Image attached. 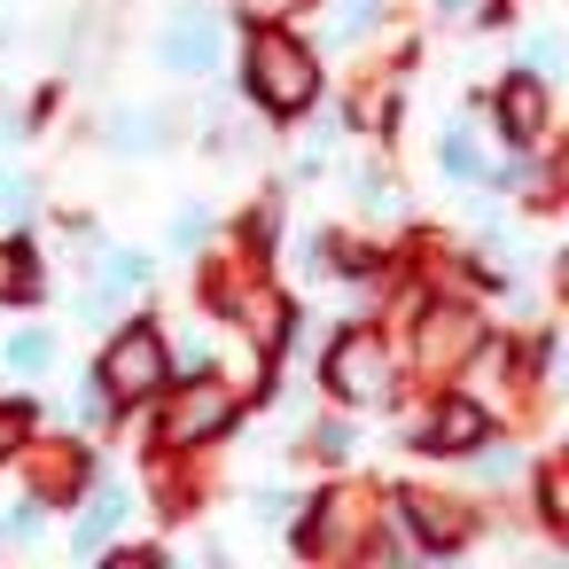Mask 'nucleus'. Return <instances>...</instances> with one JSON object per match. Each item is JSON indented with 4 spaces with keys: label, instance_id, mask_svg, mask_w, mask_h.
<instances>
[{
    "label": "nucleus",
    "instance_id": "1",
    "mask_svg": "<svg viewBox=\"0 0 569 569\" xmlns=\"http://www.w3.org/2000/svg\"><path fill=\"white\" fill-rule=\"evenodd\" d=\"M242 87H250L258 110L305 118V110L320 102V56H312L297 32H281V24H258L250 48H242Z\"/></svg>",
    "mask_w": 569,
    "mask_h": 569
},
{
    "label": "nucleus",
    "instance_id": "2",
    "mask_svg": "<svg viewBox=\"0 0 569 569\" xmlns=\"http://www.w3.org/2000/svg\"><path fill=\"white\" fill-rule=\"evenodd\" d=\"M94 382H102V398H110V406H149V398L172 382V343H164L149 320H133V328H118V336H110V351H102Z\"/></svg>",
    "mask_w": 569,
    "mask_h": 569
},
{
    "label": "nucleus",
    "instance_id": "3",
    "mask_svg": "<svg viewBox=\"0 0 569 569\" xmlns=\"http://www.w3.org/2000/svg\"><path fill=\"white\" fill-rule=\"evenodd\" d=\"M164 398V445H219L227 429H234V382H219V375H196V382H164L157 390Z\"/></svg>",
    "mask_w": 569,
    "mask_h": 569
},
{
    "label": "nucleus",
    "instance_id": "4",
    "mask_svg": "<svg viewBox=\"0 0 569 569\" xmlns=\"http://www.w3.org/2000/svg\"><path fill=\"white\" fill-rule=\"evenodd\" d=\"M367 530H375V499L367 491H328L297 515V553L312 561H351L367 553Z\"/></svg>",
    "mask_w": 569,
    "mask_h": 569
},
{
    "label": "nucleus",
    "instance_id": "5",
    "mask_svg": "<svg viewBox=\"0 0 569 569\" xmlns=\"http://www.w3.org/2000/svg\"><path fill=\"white\" fill-rule=\"evenodd\" d=\"M320 382H328L343 406L390 398V351H382V336H375V328H343V336L328 343V359H320Z\"/></svg>",
    "mask_w": 569,
    "mask_h": 569
},
{
    "label": "nucleus",
    "instance_id": "6",
    "mask_svg": "<svg viewBox=\"0 0 569 569\" xmlns=\"http://www.w3.org/2000/svg\"><path fill=\"white\" fill-rule=\"evenodd\" d=\"M483 343V320L468 312V305H429L421 320H413V359L429 367V375H452V367H468V351Z\"/></svg>",
    "mask_w": 569,
    "mask_h": 569
},
{
    "label": "nucleus",
    "instance_id": "7",
    "mask_svg": "<svg viewBox=\"0 0 569 569\" xmlns=\"http://www.w3.org/2000/svg\"><path fill=\"white\" fill-rule=\"evenodd\" d=\"M483 437H491V406H483L476 390H445V398L421 413V437H413V445H421V452H476Z\"/></svg>",
    "mask_w": 569,
    "mask_h": 569
},
{
    "label": "nucleus",
    "instance_id": "8",
    "mask_svg": "<svg viewBox=\"0 0 569 569\" xmlns=\"http://www.w3.org/2000/svg\"><path fill=\"white\" fill-rule=\"evenodd\" d=\"M491 118H499V141H507V149H538V141H546V126H553L546 79H538V71H515V79L499 87Z\"/></svg>",
    "mask_w": 569,
    "mask_h": 569
},
{
    "label": "nucleus",
    "instance_id": "9",
    "mask_svg": "<svg viewBox=\"0 0 569 569\" xmlns=\"http://www.w3.org/2000/svg\"><path fill=\"white\" fill-rule=\"evenodd\" d=\"M398 515H406L413 546H429V553H445V546H468V538H476V515H468L460 499H445V491H406V499H398Z\"/></svg>",
    "mask_w": 569,
    "mask_h": 569
},
{
    "label": "nucleus",
    "instance_id": "10",
    "mask_svg": "<svg viewBox=\"0 0 569 569\" xmlns=\"http://www.w3.org/2000/svg\"><path fill=\"white\" fill-rule=\"evenodd\" d=\"M17 460H24V476H32V499H40V507H63V499H71V491L94 476L87 445H24Z\"/></svg>",
    "mask_w": 569,
    "mask_h": 569
},
{
    "label": "nucleus",
    "instance_id": "11",
    "mask_svg": "<svg viewBox=\"0 0 569 569\" xmlns=\"http://www.w3.org/2000/svg\"><path fill=\"white\" fill-rule=\"evenodd\" d=\"M211 56H219V24H211V17H196V9H180V17H172V32H164V63L196 79V71H211Z\"/></svg>",
    "mask_w": 569,
    "mask_h": 569
},
{
    "label": "nucleus",
    "instance_id": "12",
    "mask_svg": "<svg viewBox=\"0 0 569 569\" xmlns=\"http://www.w3.org/2000/svg\"><path fill=\"white\" fill-rule=\"evenodd\" d=\"M133 515V491H118V483H102L94 499H87V515H79V530H71V553H102L110 538H118V522Z\"/></svg>",
    "mask_w": 569,
    "mask_h": 569
},
{
    "label": "nucleus",
    "instance_id": "13",
    "mask_svg": "<svg viewBox=\"0 0 569 569\" xmlns=\"http://www.w3.org/2000/svg\"><path fill=\"white\" fill-rule=\"evenodd\" d=\"M149 281V258L141 250H102V289H94V305H118L126 289H141Z\"/></svg>",
    "mask_w": 569,
    "mask_h": 569
},
{
    "label": "nucleus",
    "instance_id": "14",
    "mask_svg": "<svg viewBox=\"0 0 569 569\" xmlns=\"http://www.w3.org/2000/svg\"><path fill=\"white\" fill-rule=\"evenodd\" d=\"M48 359H56V336H40V328L0 343V367H9V375H48Z\"/></svg>",
    "mask_w": 569,
    "mask_h": 569
},
{
    "label": "nucleus",
    "instance_id": "15",
    "mask_svg": "<svg viewBox=\"0 0 569 569\" xmlns=\"http://www.w3.org/2000/svg\"><path fill=\"white\" fill-rule=\"evenodd\" d=\"M437 164H445L452 180H483V149H476V133H468V126H452V133L437 141Z\"/></svg>",
    "mask_w": 569,
    "mask_h": 569
},
{
    "label": "nucleus",
    "instance_id": "16",
    "mask_svg": "<svg viewBox=\"0 0 569 569\" xmlns=\"http://www.w3.org/2000/svg\"><path fill=\"white\" fill-rule=\"evenodd\" d=\"M0 289H9V297H32V289H40V266H32V250H24V242L0 250Z\"/></svg>",
    "mask_w": 569,
    "mask_h": 569
},
{
    "label": "nucleus",
    "instance_id": "17",
    "mask_svg": "<svg viewBox=\"0 0 569 569\" xmlns=\"http://www.w3.org/2000/svg\"><path fill=\"white\" fill-rule=\"evenodd\" d=\"M305 452H312V460H351V429H343V421H312V429H305Z\"/></svg>",
    "mask_w": 569,
    "mask_h": 569
},
{
    "label": "nucleus",
    "instance_id": "18",
    "mask_svg": "<svg viewBox=\"0 0 569 569\" xmlns=\"http://www.w3.org/2000/svg\"><path fill=\"white\" fill-rule=\"evenodd\" d=\"M273 234H281V211H273V203H258V211L242 219V250H250V258H266V250H273Z\"/></svg>",
    "mask_w": 569,
    "mask_h": 569
},
{
    "label": "nucleus",
    "instance_id": "19",
    "mask_svg": "<svg viewBox=\"0 0 569 569\" xmlns=\"http://www.w3.org/2000/svg\"><path fill=\"white\" fill-rule=\"evenodd\" d=\"M110 141H118V149H157V118H149V110H133V118H110Z\"/></svg>",
    "mask_w": 569,
    "mask_h": 569
},
{
    "label": "nucleus",
    "instance_id": "20",
    "mask_svg": "<svg viewBox=\"0 0 569 569\" xmlns=\"http://www.w3.org/2000/svg\"><path fill=\"white\" fill-rule=\"evenodd\" d=\"M538 522H546V530H561V522H569V507H561V468H546V476H538Z\"/></svg>",
    "mask_w": 569,
    "mask_h": 569
},
{
    "label": "nucleus",
    "instance_id": "21",
    "mask_svg": "<svg viewBox=\"0 0 569 569\" xmlns=\"http://www.w3.org/2000/svg\"><path fill=\"white\" fill-rule=\"evenodd\" d=\"M24 219H32V188L0 172V227H24Z\"/></svg>",
    "mask_w": 569,
    "mask_h": 569
},
{
    "label": "nucleus",
    "instance_id": "22",
    "mask_svg": "<svg viewBox=\"0 0 569 569\" xmlns=\"http://www.w3.org/2000/svg\"><path fill=\"white\" fill-rule=\"evenodd\" d=\"M24 437H32L24 406H0V460H17V452H24Z\"/></svg>",
    "mask_w": 569,
    "mask_h": 569
},
{
    "label": "nucleus",
    "instance_id": "23",
    "mask_svg": "<svg viewBox=\"0 0 569 569\" xmlns=\"http://www.w3.org/2000/svg\"><path fill=\"white\" fill-rule=\"evenodd\" d=\"M359 203H367V211H382V219H390V211H398V188H390V180H382V172H367V180H359Z\"/></svg>",
    "mask_w": 569,
    "mask_h": 569
},
{
    "label": "nucleus",
    "instance_id": "24",
    "mask_svg": "<svg viewBox=\"0 0 569 569\" xmlns=\"http://www.w3.org/2000/svg\"><path fill=\"white\" fill-rule=\"evenodd\" d=\"M382 118H390V87H367V94H359V126H367V133H375V126H382Z\"/></svg>",
    "mask_w": 569,
    "mask_h": 569
},
{
    "label": "nucleus",
    "instance_id": "25",
    "mask_svg": "<svg viewBox=\"0 0 569 569\" xmlns=\"http://www.w3.org/2000/svg\"><path fill=\"white\" fill-rule=\"evenodd\" d=\"M242 9H250V17H258V24H281V17H289V9H305V0H242Z\"/></svg>",
    "mask_w": 569,
    "mask_h": 569
},
{
    "label": "nucleus",
    "instance_id": "26",
    "mask_svg": "<svg viewBox=\"0 0 569 569\" xmlns=\"http://www.w3.org/2000/svg\"><path fill=\"white\" fill-rule=\"evenodd\" d=\"M553 56H561V48H553V32H538V40H530V71L546 79V71H553Z\"/></svg>",
    "mask_w": 569,
    "mask_h": 569
},
{
    "label": "nucleus",
    "instance_id": "27",
    "mask_svg": "<svg viewBox=\"0 0 569 569\" xmlns=\"http://www.w3.org/2000/svg\"><path fill=\"white\" fill-rule=\"evenodd\" d=\"M437 9H445V17H468V9H476V0H437Z\"/></svg>",
    "mask_w": 569,
    "mask_h": 569
}]
</instances>
